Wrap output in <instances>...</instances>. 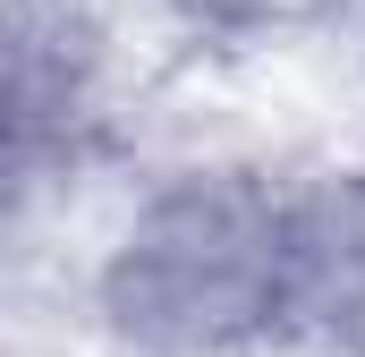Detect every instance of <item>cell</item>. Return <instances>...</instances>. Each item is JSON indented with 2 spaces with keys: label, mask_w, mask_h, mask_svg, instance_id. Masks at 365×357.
I'll list each match as a JSON object with an SVG mask.
<instances>
[{
  "label": "cell",
  "mask_w": 365,
  "mask_h": 357,
  "mask_svg": "<svg viewBox=\"0 0 365 357\" xmlns=\"http://www.w3.org/2000/svg\"><path fill=\"white\" fill-rule=\"evenodd\" d=\"M110 357L280 349V178L272 162L145 171L128 221L77 289Z\"/></svg>",
  "instance_id": "obj_1"
},
{
  "label": "cell",
  "mask_w": 365,
  "mask_h": 357,
  "mask_svg": "<svg viewBox=\"0 0 365 357\" xmlns=\"http://www.w3.org/2000/svg\"><path fill=\"white\" fill-rule=\"evenodd\" d=\"M289 357H365V264L331 289V306L306 323V341H297Z\"/></svg>",
  "instance_id": "obj_2"
},
{
  "label": "cell",
  "mask_w": 365,
  "mask_h": 357,
  "mask_svg": "<svg viewBox=\"0 0 365 357\" xmlns=\"http://www.w3.org/2000/svg\"><path fill=\"white\" fill-rule=\"evenodd\" d=\"M43 154H60V136H43V128H34V111L0 86V187H17Z\"/></svg>",
  "instance_id": "obj_3"
},
{
  "label": "cell",
  "mask_w": 365,
  "mask_h": 357,
  "mask_svg": "<svg viewBox=\"0 0 365 357\" xmlns=\"http://www.w3.org/2000/svg\"><path fill=\"white\" fill-rule=\"evenodd\" d=\"M349 187H357V221H365V154L349 162Z\"/></svg>",
  "instance_id": "obj_4"
},
{
  "label": "cell",
  "mask_w": 365,
  "mask_h": 357,
  "mask_svg": "<svg viewBox=\"0 0 365 357\" xmlns=\"http://www.w3.org/2000/svg\"><path fill=\"white\" fill-rule=\"evenodd\" d=\"M0 264H9V221H0Z\"/></svg>",
  "instance_id": "obj_5"
}]
</instances>
